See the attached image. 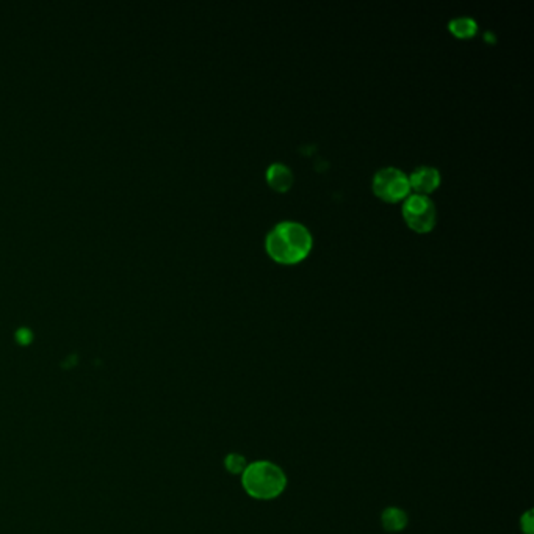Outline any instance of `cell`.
Wrapping results in <instances>:
<instances>
[{
	"label": "cell",
	"instance_id": "obj_1",
	"mask_svg": "<svg viewBox=\"0 0 534 534\" xmlns=\"http://www.w3.org/2000/svg\"><path fill=\"white\" fill-rule=\"evenodd\" d=\"M265 247L277 264H298L312 249V235L300 222H279L267 237Z\"/></svg>",
	"mask_w": 534,
	"mask_h": 534
},
{
	"label": "cell",
	"instance_id": "obj_2",
	"mask_svg": "<svg viewBox=\"0 0 534 534\" xmlns=\"http://www.w3.org/2000/svg\"><path fill=\"white\" fill-rule=\"evenodd\" d=\"M287 486L283 470L271 463H254L243 472V487L252 499H276Z\"/></svg>",
	"mask_w": 534,
	"mask_h": 534
},
{
	"label": "cell",
	"instance_id": "obj_3",
	"mask_svg": "<svg viewBox=\"0 0 534 534\" xmlns=\"http://www.w3.org/2000/svg\"><path fill=\"white\" fill-rule=\"evenodd\" d=\"M409 190V177L402 169H381L373 179V192L385 203H398L408 198Z\"/></svg>",
	"mask_w": 534,
	"mask_h": 534
},
{
	"label": "cell",
	"instance_id": "obj_4",
	"mask_svg": "<svg viewBox=\"0 0 534 534\" xmlns=\"http://www.w3.org/2000/svg\"><path fill=\"white\" fill-rule=\"evenodd\" d=\"M403 216L415 232H430L436 224V205L423 195H412L403 204Z\"/></svg>",
	"mask_w": 534,
	"mask_h": 534
},
{
	"label": "cell",
	"instance_id": "obj_5",
	"mask_svg": "<svg viewBox=\"0 0 534 534\" xmlns=\"http://www.w3.org/2000/svg\"><path fill=\"white\" fill-rule=\"evenodd\" d=\"M409 186L417 195L427 196L428 193L438 190L440 186V173L432 167H421L409 176Z\"/></svg>",
	"mask_w": 534,
	"mask_h": 534
},
{
	"label": "cell",
	"instance_id": "obj_6",
	"mask_svg": "<svg viewBox=\"0 0 534 534\" xmlns=\"http://www.w3.org/2000/svg\"><path fill=\"white\" fill-rule=\"evenodd\" d=\"M267 180L273 190L276 192H287L288 188L294 184V175L288 167L283 163H275L270 168L267 169Z\"/></svg>",
	"mask_w": 534,
	"mask_h": 534
},
{
	"label": "cell",
	"instance_id": "obj_7",
	"mask_svg": "<svg viewBox=\"0 0 534 534\" xmlns=\"http://www.w3.org/2000/svg\"><path fill=\"white\" fill-rule=\"evenodd\" d=\"M448 29H450L453 35L466 40V38H474V36L476 35V32H478V24H476L475 19L467 18V16H459V18H455L453 21H450Z\"/></svg>",
	"mask_w": 534,
	"mask_h": 534
},
{
	"label": "cell",
	"instance_id": "obj_8",
	"mask_svg": "<svg viewBox=\"0 0 534 534\" xmlns=\"http://www.w3.org/2000/svg\"><path fill=\"white\" fill-rule=\"evenodd\" d=\"M408 523V517L402 510L389 508L383 512V525L387 531H402Z\"/></svg>",
	"mask_w": 534,
	"mask_h": 534
},
{
	"label": "cell",
	"instance_id": "obj_9",
	"mask_svg": "<svg viewBox=\"0 0 534 534\" xmlns=\"http://www.w3.org/2000/svg\"><path fill=\"white\" fill-rule=\"evenodd\" d=\"M226 467L231 474H243L247 468V459L241 455H229L226 457Z\"/></svg>",
	"mask_w": 534,
	"mask_h": 534
},
{
	"label": "cell",
	"instance_id": "obj_10",
	"mask_svg": "<svg viewBox=\"0 0 534 534\" xmlns=\"http://www.w3.org/2000/svg\"><path fill=\"white\" fill-rule=\"evenodd\" d=\"M523 522H525V533L531 534V512L523 517Z\"/></svg>",
	"mask_w": 534,
	"mask_h": 534
}]
</instances>
